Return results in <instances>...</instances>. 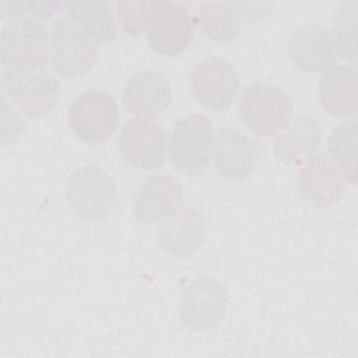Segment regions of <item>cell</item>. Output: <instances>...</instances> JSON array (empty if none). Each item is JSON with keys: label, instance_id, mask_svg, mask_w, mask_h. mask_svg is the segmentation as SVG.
Here are the masks:
<instances>
[{"label": "cell", "instance_id": "obj_1", "mask_svg": "<svg viewBox=\"0 0 358 358\" xmlns=\"http://www.w3.org/2000/svg\"><path fill=\"white\" fill-rule=\"evenodd\" d=\"M64 197L71 211L84 221H102L116 203L112 176L96 162L76 168L66 182Z\"/></svg>", "mask_w": 358, "mask_h": 358}, {"label": "cell", "instance_id": "obj_2", "mask_svg": "<svg viewBox=\"0 0 358 358\" xmlns=\"http://www.w3.org/2000/svg\"><path fill=\"white\" fill-rule=\"evenodd\" d=\"M50 55L46 27L29 17H13L0 31V60L4 69H43Z\"/></svg>", "mask_w": 358, "mask_h": 358}, {"label": "cell", "instance_id": "obj_3", "mask_svg": "<svg viewBox=\"0 0 358 358\" xmlns=\"http://www.w3.org/2000/svg\"><path fill=\"white\" fill-rule=\"evenodd\" d=\"M208 116L190 113L175 122L168 138V157L173 168L183 175L203 173L211 159L214 136Z\"/></svg>", "mask_w": 358, "mask_h": 358}, {"label": "cell", "instance_id": "obj_4", "mask_svg": "<svg viewBox=\"0 0 358 358\" xmlns=\"http://www.w3.org/2000/svg\"><path fill=\"white\" fill-rule=\"evenodd\" d=\"M239 116L245 126L257 136H275L292 116L289 94L268 81L249 84L239 99Z\"/></svg>", "mask_w": 358, "mask_h": 358}, {"label": "cell", "instance_id": "obj_5", "mask_svg": "<svg viewBox=\"0 0 358 358\" xmlns=\"http://www.w3.org/2000/svg\"><path fill=\"white\" fill-rule=\"evenodd\" d=\"M120 112L106 91L91 88L74 96L69 108V124L76 136L90 144L105 143L116 130Z\"/></svg>", "mask_w": 358, "mask_h": 358}, {"label": "cell", "instance_id": "obj_6", "mask_svg": "<svg viewBox=\"0 0 358 358\" xmlns=\"http://www.w3.org/2000/svg\"><path fill=\"white\" fill-rule=\"evenodd\" d=\"M3 94L27 116L42 117L59 102L60 83L46 69L11 70L1 74Z\"/></svg>", "mask_w": 358, "mask_h": 358}, {"label": "cell", "instance_id": "obj_7", "mask_svg": "<svg viewBox=\"0 0 358 358\" xmlns=\"http://www.w3.org/2000/svg\"><path fill=\"white\" fill-rule=\"evenodd\" d=\"M117 145L123 159L140 171L157 169L166 159V133L152 116L127 120L119 131Z\"/></svg>", "mask_w": 358, "mask_h": 358}, {"label": "cell", "instance_id": "obj_8", "mask_svg": "<svg viewBox=\"0 0 358 358\" xmlns=\"http://www.w3.org/2000/svg\"><path fill=\"white\" fill-rule=\"evenodd\" d=\"M227 301V288L218 278L197 277L182 289L180 320L192 331L213 329L224 319Z\"/></svg>", "mask_w": 358, "mask_h": 358}, {"label": "cell", "instance_id": "obj_9", "mask_svg": "<svg viewBox=\"0 0 358 358\" xmlns=\"http://www.w3.org/2000/svg\"><path fill=\"white\" fill-rule=\"evenodd\" d=\"M50 64L64 77L92 70L98 62L95 43L70 18H57L50 29Z\"/></svg>", "mask_w": 358, "mask_h": 358}, {"label": "cell", "instance_id": "obj_10", "mask_svg": "<svg viewBox=\"0 0 358 358\" xmlns=\"http://www.w3.org/2000/svg\"><path fill=\"white\" fill-rule=\"evenodd\" d=\"M190 91L206 108L224 110L235 101L241 78L232 63L221 57H207L193 67Z\"/></svg>", "mask_w": 358, "mask_h": 358}, {"label": "cell", "instance_id": "obj_11", "mask_svg": "<svg viewBox=\"0 0 358 358\" xmlns=\"http://www.w3.org/2000/svg\"><path fill=\"white\" fill-rule=\"evenodd\" d=\"M350 185L347 171L329 154L310 157L298 173L299 194L317 207L336 204Z\"/></svg>", "mask_w": 358, "mask_h": 358}, {"label": "cell", "instance_id": "obj_12", "mask_svg": "<svg viewBox=\"0 0 358 358\" xmlns=\"http://www.w3.org/2000/svg\"><path fill=\"white\" fill-rule=\"evenodd\" d=\"M288 56L291 63L305 73L324 71L340 59L331 29L315 24L298 27L292 32Z\"/></svg>", "mask_w": 358, "mask_h": 358}, {"label": "cell", "instance_id": "obj_13", "mask_svg": "<svg viewBox=\"0 0 358 358\" xmlns=\"http://www.w3.org/2000/svg\"><path fill=\"white\" fill-rule=\"evenodd\" d=\"M183 204V186L173 176L155 173L145 178L133 199V215L144 224H154L176 214Z\"/></svg>", "mask_w": 358, "mask_h": 358}, {"label": "cell", "instance_id": "obj_14", "mask_svg": "<svg viewBox=\"0 0 358 358\" xmlns=\"http://www.w3.org/2000/svg\"><path fill=\"white\" fill-rule=\"evenodd\" d=\"M155 235L159 249L166 256L185 260L192 257L204 243L206 218L194 207H185L166 218Z\"/></svg>", "mask_w": 358, "mask_h": 358}, {"label": "cell", "instance_id": "obj_15", "mask_svg": "<svg viewBox=\"0 0 358 358\" xmlns=\"http://www.w3.org/2000/svg\"><path fill=\"white\" fill-rule=\"evenodd\" d=\"M214 166L217 172L232 182L250 176L256 166L257 150L255 143L234 127L220 129L213 144Z\"/></svg>", "mask_w": 358, "mask_h": 358}, {"label": "cell", "instance_id": "obj_16", "mask_svg": "<svg viewBox=\"0 0 358 358\" xmlns=\"http://www.w3.org/2000/svg\"><path fill=\"white\" fill-rule=\"evenodd\" d=\"M172 101L171 84L166 76L154 70L134 73L123 87V108L136 116H155L164 112Z\"/></svg>", "mask_w": 358, "mask_h": 358}, {"label": "cell", "instance_id": "obj_17", "mask_svg": "<svg viewBox=\"0 0 358 358\" xmlns=\"http://www.w3.org/2000/svg\"><path fill=\"white\" fill-rule=\"evenodd\" d=\"M322 140V129L316 119L298 115L274 137L273 154L285 165H298L315 155Z\"/></svg>", "mask_w": 358, "mask_h": 358}, {"label": "cell", "instance_id": "obj_18", "mask_svg": "<svg viewBox=\"0 0 358 358\" xmlns=\"http://www.w3.org/2000/svg\"><path fill=\"white\" fill-rule=\"evenodd\" d=\"M355 67L334 64L322 73L317 87L320 106L334 117H348L357 110L358 85Z\"/></svg>", "mask_w": 358, "mask_h": 358}, {"label": "cell", "instance_id": "obj_19", "mask_svg": "<svg viewBox=\"0 0 358 358\" xmlns=\"http://www.w3.org/2000/svg\"><path fill=\"white\" fill-rule=\"evenodd\" d=\"M193 38V18L187 10L175 3L164 13L147 31L150 48L168 57L182 55L190 45Z\"/></svg>", "mask_w": 358, "mask_h": 358}, {"label": "cell", "instance_id": "obj_20", "mask_svg": "<svg viewBox=\"0 0 358 358\" xmlns=\"http://www.w3.org/2000/svg\"><path fill=\"white\" fill-rule=\"evenodd\" d=\"M70 20L94 42L105 43L116 38L117 24L108 1H69Z\"/></svg>", "mask_w": 358, "mask_h": 358}, {"label": "cell", "instance_id": "obj_21", "mask_svg": "<svg viewBox=\"0 0 358 358\" xmlns=\"http://www.w3.org/2000/svg\"><path fill=\"white\" fill-rule=\"evenodd\" d=\"M199 22L203 34L213 42H232L241 34L242 21L232 4H203Z\"/></svg>", "mask_w": 358, "mask_h": 358}, {"label": "cell", "instance_id": "obj_22", "mask_svg": "<svg viewBox=\"0 0 358 358\" xmlns=\"http://www.w3.org/2000/svg\"><path fill=\"white\" fill-rule=\"evenodd\" d=\"M173 1H147L127 0L117 1V17L124 32L140 35L172 7Z\"/></svg>", "mask_w": 358, "mask_h": 358}, {"label": "cell", "instance_id": "obj_23", "mask_svg": "<svg viewBox=\"0 0 358 358\" xmlns=\"http://www.w3.org/2000/svg\"><path fill=\"white\" fill-rule=\"evenodd\" d=\"M327 151L347 171L350 185L357 180V123L344 120L336 126L327 140Z\"/></svg>", "mask_w": 358, "mask_h": 358}, {"label": "cell", "instance_id": "obj_24", "mask_svg": "<svg viewBox=\"0 0 358 358\" xmlns=\"http://www.w3.org/2000/svg\"><path fill=\"white\" fill-rule=\"evenodd\" d=\"M357 1L343 3L334 13L331 24V32L334 35L338 56L352 64L357 62Z\"/></svg>", "mask_w": 358, "mask_h": 358}, {"label": "cell", "instance_id": "obj_25", "mask_svg": "<svg viewBox=\"0 0 358 358\" xmlns=\"http://www.w3.org/2000/svg\"><path fill=\"white\" fill-rule=\"evenodd\" d=\"M21 110L15 109L8 103V98L3 94L1 96V134L0 143L1 145H7L20 138V136L25 130V120Z\"/></svg>", "mask_w": 358, "mask_h": 358}, {"label": "cell", "instance_id": "obj_26", "mask_svg": "<svg viewBox=\"0 0 358 358\" xmlns=\"http://www.w3.org/2000/svg\"><path fill=\"white\" fill-rule=\"evenodd\" d=\"M239 20L241 21H250V22H255V21H259L262 18H264L271 7H273V3H267V1H262V3H236V4H232Z\"/></svg>", "mask_w": 358, "mask_h": 358}]
</instances>
